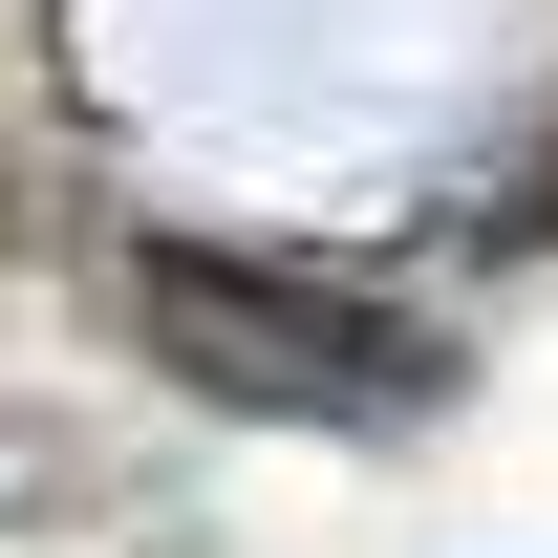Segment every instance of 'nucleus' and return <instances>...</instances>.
Returning <instances> with one entry per match:
<instances>
[{
    "instance_id": "f257e3e1",
    "label": "nucleus",
    "mask_w": 558,
    "mask_h": 558,
    "mask_svg": "<svg viewBox=\"0 0 558 558\" xmlns=\"http://www.w3.org/2000/svg\"><path fill=\"white\" fill-rule=\"evenodd\" d=\"M130 323H150V365L194 409H258V429H409L451 387L429 323H387V301H344V279H301V258H215V236L130 258Z\"/></svg>"
},
{
    "instance_id": "f03ea898",
    "label": "nucleus",
    "mask_w": 558,
    "mask_h": 558,
    "mask_svg": "<svg viewBox=\"0 0 558 558\" xmlns=\"http://www.w3.org/2000/svg\"><path fill=\"white\" fill-rule=\"evenodd\" d=\"M65 22L44 0H0V236H65Z\"/></svg>"
},
{
    "instance_id": "7ed1b4c3",
    "label": "nucleus",
    "mask_w": 558,
    "mask_h": 558,
    "mask_svg": "<svg viewBox=\"0 0 558 558\" xmlns=\"http://www.w3.org/2000/svg\"><path fill=\"white\" fill-rule=\"evenodd\" d=\"M515 236H558V150H537V194H515Z\"/></svg>"
}]
</instances>
